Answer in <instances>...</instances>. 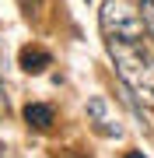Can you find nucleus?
I'll list each match as a JSON object with an SVG mask.
<instances>
[{
    "label": "nucleus",
    "mask_w": 154,
    "mask_h": 158,
    "mask_svg": "<svg viewBox=\"0 0 154 158\" xmlns=\"http://www.w3.org/2000/svg\"><path fill=\"white\" fill-rule=\"evenodd\" d=\"M109 53L116 60L123 88L133 98H144L147 106H154V56L144 42H105Z\"/></svg>",
    "instance_id": "f257e3e1"
},
{
    "label": "nucleus",
    "mask_w": 154,
    "mask_h": 158,
    "mask_svg": "<svg viewBox=\"0 0 154 158\" xmlns=\"http://www.w3.org/2000/svg\"><path fill=\"white\" fill-rule=\"evenodd\" d=\"M102 35L105 42H144V18L140 7H133L130 0H105L102 7Z\"/></svg>",
    "instance_id": "f03ea898"
},
{
    "label": "nucleus",
    "mask_w": 154,
    "mask_h": 158,
    "mask_svg": "<svg viewBox=\"0 0 154 158\" xmlns=\"http://www.w3.org/2000/svg\"><path fill=\"white\" fill-rule=\"evenodd\" d=\"M88 123H91L102 137H123V123H119V116L109 109V98L105 95L88 98Z\"/></svg>",
    "instance_id": "7ed1b4c3"
},
{
    "label": "nucleus",
    "mask_w": 154,
    "mask_h": 158,
    "mask_svg": "<svg viewBox=\"0 0 154 158\" xmlns=\"http://www.w3.org/2000/svg\"><path fill=\"white\" fill-rule=\"evenodd\" d=\"M18 63H21V70H28V74H42L53 63V56L46 49H39V46H25L21 56H18Z\"/></svg>",
    "instance_id": "20e7f679"
},
{
    "label": "nucleus",
    "mask_w": 154,
    "mask_h": 158,
    "mask_svg": "<svg viewBox=\"0 0 154 158\" xmlns=\"http://www.w3.org/2000/svg\"><path fill=\"white\" fill-rule=\"evenodd\" d=\"M53 106H42V102H28L25 106V123L28 127H35V130H46V127H53Z\"/></svg>",
    "instance_id": "39448f33"
},
{
    "label": "nucleus",
    "mask_w": 154,
    "mask_h": 158,
    "mask_svg": "<svg viewBox=\"0 0 154 158\" xmlns=\"http://www.w3.org/2000/svg\"><path fill=\"white\" fill-rule=\"evenodd\" d=\"M140 18H144V25H147V32H151V39H154V0H140Z\"/></svg>",
    "instance_id": "423d86ee"
},
{
    "label": "nucleus",
    "mask_w": 154,
    "mask_h": 158,
    "mask_svg": "<svg viewBox=\"0 0 154 158\" xmlns=\"http://www.w3.org/2000/svg\"><path fill=\"white\" fill-rule=\"evenodd\" d=\"M18 7H21V11H25V14L32 18V14H39V7H42V0H18Z\"/></svg>",
    "instance_id": "0eeeda50"
},
{
    "label": "nucleus",
    "mask_w": 154,
    "mask_h": 158,
    "mask_svg": "<svg viewBox=\"0 0 154 158\" xmlns=\"http://www.w3.org/2000/svg\"><path fill=\"white\" fill-rule=\"evenodd\" d=\"M0 113H7V88H4V81H0Z\"/></svg>",
    "instance_id": "6e6552de"
},
{
    "label": "nucleus",
    "mask_w": 154,
    "mask_h": 158,
    "mask_svg": "<svg viewBox=\"0 0 154 158\" xmlns=\"http://www.w3.org/2000/svg\"><path fill=\"white\" fill-rule=\"evenodd\" d=\"M126 158H147V155H140V151H126Z\"/></svg>",
    "instance_id": "1a4fd4ad"
}]
</instances>
